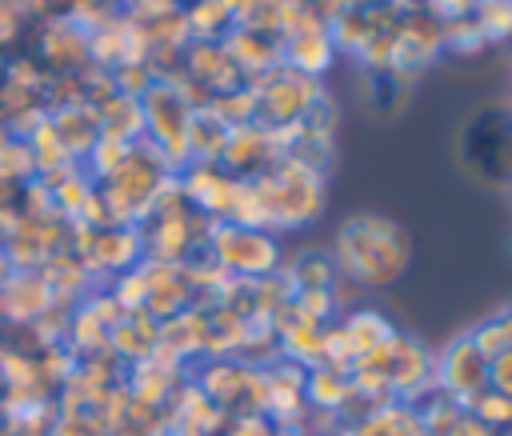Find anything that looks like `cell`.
<instances>
[{
	"label": "cell",
	"instance_id": "cell-1",
	"mask_svg": "<svg viewBox=\"0 0 512 436\" xmlns=\"http://www.w3.org/2000/svg\"><path fill=\"white\" fill-rule=\"evenodd\" d=\"M336 272L356 280L360 288H384L396 284L412 264V240L408 232L380 212L348 216L332 244Z\"/></svg>",
	"mask_w": 512,
	"mask_h": 436
},
{
	"label": "cell",
	"instance_id": "cell-2",
	"mask_svg": "<svg viewBox=\"0 0 512 436\" xmlns=\"http://www.w3.org/2000/svg\"><path fill=\"white\" fill-rule=\"evenodd\" d=\"M256 204L264 232H284V228H308L324 212V176L300 168L296 160H280L264 176L252 180Z\"/></svg>",
	"mask_w": 512,
	"mask_h": 436
},
{
	"label": "cell",
	"instance_id": "cell-3",
	"mask_svg": "<svg viewBox=\"0 0 512 436\" xmlns=\"http://www.w3.org/2000/svg\"><path fill=\"white\" fill-rule=\"evenodd\" d=\"M208 260L232 280H264L280 272V240L264 228H244L232 220H212L204 240Z\"/></svg>",
	"mask_w": 512,
	"mask_h": 436
},
{
	"label": "cell",
	"instance_id": "cell-4",
	"mask_svg": "<svg viewBox=\"0 0 512 436\" xmlns=\"http://www.w3.org/2000/svg\"><path fill=\"white\" fill-rule=\"evenodd\" d=\"M140 108H144V140L160 152V160L172 172H180L188 164V120L196 108L188 104L176 76H156L140 96Z\"/></svg>",
	"mask_w": 512,
	"mask_h": 436
},
{
	"label": "cell",
	"instance_id": "cell-5",
	"mask_svg": "<svg viewBox=\"0 0 512 436\" xmlns=\"http://www.w3.org/2000/svg\"><path fill=\"white\" fill-rule=\"evenodd\" d=\"M460 156L476 180L492 188H508L512 184V112H500V108L480 112L464 128Z\"/></svg>",
	"mask_w": 512,
	"mask_h": 436
},
{
	"label": "cell",
	"instance_id": "cell-6",
	"mask_svg": "<svg viewBox=\"0 0 512 436\" xmlns=\"http://www.w3.org/2000/svg\"><path fill=\"white\" fill-rule=\"evenodd\" d=\"M192 384L232 420V416H264V372L236 360L216 356L204 360V368L192 376Z\"/></svg>",
	"mask_w": 512,
	"mask_h": 436
},
{
	"label": "cell",
	"instance_id": "cell-7",
	"mask_svg": "<svg viewBox=\"0 0 512 436\" xmlns=\"http://www.w3.org/2000/svg\"><path fill=\"white\" fill-rule=\"evenodd\" d=\"M256 92V120L268 124V128H280V124H296L304 120V112L324 96L320 80L312 76H300L292 68H272L268 76H260L256 84H248Z\"/></svg>",
	"mask_w": 512,
	"mask_h": 436
},
{
	"label": "cell",
	"instance_id": "cell-8",
	"mask_svg": "<svg viewBox=\"0 0 512 436\" xmlns=\"http://www.w3.org/2000/svg\"><path fill=\"white\" fill-rule=\"evenodd\" d=\"M488 388V356L472 344V336H456L448 348L436 352V392L456 400L464 412Z\"/></svg>",
	"mask_w": 512,
	"mask_h": 436
},
{
	"label": "cell",
	"instance_id": "cell-9",
	"mask_svg": "<svg viewBox=\"0 0 512 436\" xmlns=\"http://www.w3.org/2000/svg\"><path fill=\"white\" fill-rule=\"evenodd\" d=\"M332 56H336V44L328 36V20L316 16L312 8H300V16L280 32V64L300 76L320 80L328 72Z\"/></svg>",
	"mask_w": 512,
	"mask_h": 436
},
{
	"label": "cell",
	"instance_id": "cell-10",
	"mask_svg": "<svg viewBox=\"0 0 512 436\" xmlns=\"http://www.w3.org/2000/svg\"><path fill=\"white\" fill-rule=\"evenodd\" d=\"M388 392L404 404H420L436 392V352H428L416 336L396 332L388 352Z\"/></svg>",
	"mask_w": 512,
	"mask_h": 436
},
{
	"label": "cell",
	"instance_id": "cell-11",
	"mask_svg": "<svg viewBox=\"0 0 512 436\" xmlns=\"http://www.w3.org/2000/svg\"><path fill=\"white\" fill-rule=\"evenodd\" d=\"M48 76H64V72H84L88 60V32H80L72 20L64 16H48L32 28V52H28Z\"/></svg>",
	"mask_w": 512,
	"mask_h": 436
},
{
	"label": "cell",
	"instance_id": "cell-12",
	"mask_svg": "<svg viewBox=\"0 0 512 436\" xmlns=\"http://www.w3.org/2000/svg\"><path fill=\"white\" fill-rule=\"evenodd\" d=\"M280 160H284V152H280L272 128L260 124V120H252V124L228 128V140H224V152H220L216 164H220L228 176H236V180H256V176H264L268 168H276Z\"/></svg>",
	"mask_w": 512,
	"mask_h": 436
},
{
	"label": "cell",
	"instance_id": "cell-13",
	"mask_svg": "<svg viewBox=\"0 0 512 436\" xmlns=\"http://www.w3.org/2000/svg\"><path fill=\"white\" fill-rule=\"evenodd\" d=\"M176 180H180V192H184V200L200 212V216H208V220H224L228 216V208H232V196H236V176H228L220 164H184L180 172H176Z\"/></svg>",
	"mask_w": 512,
	"mask_h": 436
},
{
	"label": "cell",
	"instance_id": "cell-14",
	"mask_svg": "<svg viewBox=\"0 0 512 436\" xmlns=\"http://www.w3.org/2000/svg\"><path fill=\"white\" fill-rule=\"evenodd\" d=\"M52 304V292L36 268H12V276L0 284V320L16 328H32Z\"/></svg>",
	"mask_w": 512,
	"mask_h": 436
},
{
	"label": "cell",
	"instance_id": "cell-15",
	"mask_svg": "<svg viewBox=\"0 0 512 436\" xmlns=\"http://www.w3.org/2000/svg\"><path fill=\"white\" fill-rule=\"evenodd\" d=\"M336 436H424V428H420V412H416V404L388 400V404L364 412L360 420L340 424Z\"/></svg>",
	"mask_w": 512,
	"mask_h": 436
},
{
	"label": "cell",
	"instance_id": "cell-16",
	"mask_svg": "<svg viewBox=\"0 0 512 436\" xmlns=\"http://www.w3.org/2000/svg\"><path fill=\"white\" fill-rule=\"evenodd\" d=\"M48 124H52V132L60 136L64 152H68L76 164H84V156H88L92 144L100 140V116H96L92 104H68V108H56V112H48Z\"/></svg>",
	"mask_w": 512,
	"mask_h": 436
},
{
	"label": "cell",
	"instance_id": "cell-17",
	"mask_svg": "<svg viewBox=\"0 0 512 436\" xmlns=\"http://www.w3.org/2000/svg\"><path fill=\"white\" fill-rule=\"evenodd\" d=\"M336 324H340V332H344V344H348L352 364H356L360 356H368V352L384 348V344L396 336L392 320H388L384 312H376V308H348Z\"/></svg>",
	"mask_w": 512,
	"mask_h": 436
},
{
	"label": "cell",
	"instance_id": "cell-18",
	"mask_svg": "<svg viewBox=\"0 0 512 436\" xmlns=\"http://www.w3.org/2000/svg\"><path fill=\"white\" fill-rule=\"evenodd\" d=\"M156 340H160V320H152L148 312H128L112 336H108V352L128 368V364H140L156 352Z\"/></svg>",
	"mask_w": 512,
	"mask_h": 436
},
{
	"label": "cell",
	"instance_id": "cell-19",
	"mask_svg": "<svg viewBox=\"0 0 512 436\" xmlns=\"http://www.w3.org/2000/svg\"><path fill=\"white\" fill-rule=\"evenodd\" d=\"M352 400V380L344 368H332V364H312L304 372V404L312 412H324V416H336L348 408Z\"/></svg>",
	"mask_w": 512,
	"mask_h": 436
},
{
	"label": "cell",
	"instance_id": "cell-20",
	"mask_svg": "<svg viewBox=\"0 0 512 436\" xmlns=\"http://www.w3.org/2000/svg\"><path fill=\"white\" fill-rule=\"evenodd\" d=\"M96 116H100V136H112V140H124V144L144 140V108H140V96L112 92L96 108Z\"/></svg>",
	"mask_w": 512,
	"mask_h": 436
},
{
	"label": "cell",
	"instance_id": "cell-21",
	"mask_svg": "<svg viewBox=\"0 0 512 436\" xmlns=\"http://www.w3.org/2000/svg\"><path fill=\"white\" fill-rule=\"evenodd\" d=\"M228 140V124L204 104L188 120V164H216Z\"/></svg>",
	"mask_w": 512,
	"mask_h": 436
},
{
	"label": "cell",
	"instance_id": "cell-22",
	"mask_svg": "<svg viewBox=\"0 0 512 436\" xmlns=\"http://www.w3.org/2000/svg\"><path fill=\"white\" fill-rule=\"evenodd\" d=\"M280 276L288 280L292 292H328L336 280V260H332V252L308 248V252L292 256V264L280 268Z\"/></svg>",
	"mask_w": 512,
	"mask_h": 436
},
{
	"label": "cell",
	"instance_id": "cell-23",
	"mask_svg": "<svg viewBox=\"0 0 512 436\" xmlns=\"http://www.w3.org/2000/svg\"><path fill=\"white\" fill-rule=\"evenodd\" d=\"M408 84L404 76H396L392 68H368L364 72V104L376 112V116H396L408 100Z\"/></svg>",
	"mask_w": 512,
	"mask_h": 436
},
{
	"label": "cell",
	"instance_id": "cell-24",
	"mask_svg": "<svg viewBox=\"0 0 512 436\" xmlns=\"http://www.w3.org/2000/svg\"><path fill=\"white\" fill-rule=\"evenodd\" d=\"M468 336H472V344H476L488 360L500 356V352H512V304L500 308L496 316H488L484 324H476Z\"/></svg>",
	"mask_w": 512,
	"mask_h": 436
},
{
	"label": "cell",
	"instance_id": "cell-25",
	"mask_svg": "<svg viewBox=\"0 0 512 436\" xmlns=\"http://www.w3.org/2000/svg\"><path fill=\"white\" fill-rule=\"evenodd\" d=\"M468 416H472L476 424H484L488 432H512V396L484 388V392L468 404Z\"/></svg>",
	"mask_w": 512,
	"mask_h": 436
},
{
	"label": "cell",
	"instance_id": "cell-26",
	"mask_svg": "<svg viewBox=\"0 0 512 436\" xmlns=\"http://www.w3.org/2000/svg\"><path fill=\"white\" fill-rule=\"evenodd\" d=\"M472 20L484 32V40H508L512 36V0H476Z\"/></svg>",
	"mask_w": 512,
	"mask_h": 436
},
{
	"label": "cell",
	"instance_id": "cell-27",
	"mask_svg": "<svg viewBox=\"0 0 512 436\" xmlns=\"http://www.w3.org/2000/svg\"><path fill=\"white\" fill-rule=\"evenodd\" d=\"M440 40H444V48H448V52H460V56H468V52H480V48L488 44V40H484V32L476 28V20H472V16L440 24Z\"/></svg>",
	"mask_w": 512,
	"mask_h": 436
},
{
	"label": "cell",
	"instance_id": "cell-28",
	"mask_svg": "<svg viewBox=\"0 0 512 436\" xmlns=\"http://www.w3.org/2000/svg\"><path fill=\"white\" fill-rule=\"evenodd\" d=\"M36 24L20 12V4L16 0H0V56H8L28 32H32Z\"/></svg>",
	"mask_w": 512,
	"mask_h": 436
},
{
	"label": "cell",
	"instance_id": "cell-29",
	"mask_svg": "<svg viewBox=\"0 0 512 436\" xmlns=\"http://www.w3.org/2000/svg\"><path fill=\"white\" fill-rule=\"evenodd\" d=\"M424 8H428L432 20L448 24V20H464V16H472L476 0H424Z\"/></svg>",
	"mask_w": 512,
	"mask_h": 436
},
{
	"label": "cell",
	"instance_id": "cell-30",
	"mask_svg": "<svg viewBox=\"0 0 512 436\" xmlns=\"http://www.w3.org/2000/svg\"><path fill=\"white\" fill-rule=\"evenodd\" d=\"M488 388L512 396V352H500L488 360Z\"/></svg>",
	"mask_w": 512,
	"mask_h": 436
},
{
	"label": "cell",
	"instance_id": "cell-31",
	"mask_svg": "<svg viewBox=\"0 0 512 436\" xmlns=\"http://www.w3.org/2000/svg\"><path fill=\"white\" fill-rule=\"evenodd\" d=\"M452 436H496V432H488L484 424H476V420H472V416L464 412V420H460V424L452 428Z\"/></svg>",
	"mask_w": 512,
	"mask_h": 436
},
{
	"label": "cell",
	"instance_id": "cell-32",
	"mask_svg": "<svg viewBox=\"0 0 512 436\" xmlns=\"http://www.w3.org/2000/svg\"><path fill=\"white\" fill-rule=\"evenodd\" d=\"M272 436H308L304 424H272Z\"/></svg>",
	"mask_w": 512,
	"mask_h": 436
},
{
	"label": "cell",
	"instance_id": "cell-33",
	"mask_svg": "<svg viewBox=\"0 0 512 436\" xmlns=\"http://www.w3.org/2000/svg\"><path fill=\"white\" fill-rule=\"evenodd\" d=\"M0 68H4V56H0Z\"/></svg>",
	"mask_w": 512,
	"mask_h": 436
},
{
	"label": "cell",
	"instance_id": "cell-34",
	"mask_svg": "<svg viewBox=\"0 0 512 436\" xmlns=\"http://www.w3.org/2000/svg\"><path fill=\"white\" fill-rule=\"evenodd\" d=\"M332 436H336V432H332Z\"/></svg>",
	"mask_w": 512,
	"mask_h": 436
}]
</instances>
